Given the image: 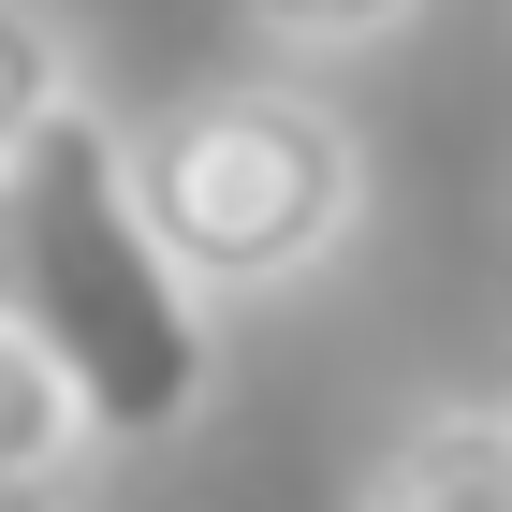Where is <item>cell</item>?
Segmentation results:
<instances>
[{"instance_id":"cell-1","label":"cell","mask_w":512,"mask_h":512,"mask_svg":"<svg viewBox=\"0 0 512 512\" xmlns=\"http://www.w3.org/2000/svg\"><path fill=\"white\" fill-rule=\"evenodd\" d=\"M0 308L74 366L103 454H161L220 381L205 278L161 249L132 191V118H103L88 88L0 147Z\"/></svg>"},{"instance_id":"cell-6","label":"cell","mask_w":512,"mask_h":512,"mask_svg":"<svg viewBox=\"0 0 512 512\" xmlns=\"http://www.w3.org/2000/svg\"><path fill=\"white\" fill-rule=\"evenodd\" d=\"M264 44H293V59H352V44H395L410 30V0H235Z\"/></svg>"},{"instance_id":"cell-5","label":"cell","mask_w":512,"mask_h":512,"mask_svg":"<svg viewBox=\"0 0 512 512\" xmlns=\"http://www.w3.org/2000/svg\"><path fill=\"white\" fill-rule=\"evenodd\" d=\"M59 103H74V44L44 30L30 0H0V147H15L30 118H59Z\"/></svg>"},{"instance_id":"cell-4","label":"cell","mask_w":512,"mask_h":512,"mask_svg":"<svg viewBox=\"0 0 512 512\" xmlns=\"http://www.w3.org/2000/svg\"><path fill=\"white\" fill-rule=\"evenodd\" d=\"M88 454H103V425H88L74 366L0 308V498H44V483H74Z\"/></svg>"},{"instance_id":"cell-2","label":"cell","mask_w":512,"mask_h":512,"mask_svg":"<svg viewBox=\"0 0 512 512\" xmlns=\"http://www.w3.org/2000/svg\"><path fill=\"white\" fill-rule=\"evenodd\" d=\"M132 191H147L161 249L205 278V308H249V293H293L352 249L366 147L322 88L235 74V88H176L161 118H132Z\"/></svg>"},{"instance_id":"cell-3","label":"cell","mask_w":512,"mask_h":512,"mask_svg":"<svg viewBox=\"0 0 512 512\" xmlns=\"http://www.w3.org/2000/svg\"><path fill=\"white\" fill-rule=\"evenodd\" d=\"M366 512H512V410H425L352 469Z\"/></svg>"}]
</instances>
